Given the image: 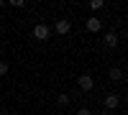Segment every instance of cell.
Segmentation results:
<instances>
[{
  "mask_svg": "<svg viewBox=\"0 0 128 115\" xmlns=\"http://www.w3.org/2000/svg\"><path fill=\"white\" fill-rule=\"evenodd\" d=\"M31 33H34L36 41H46V38H49V26H46V23H36Z\"/></svg>",
  "mask_w": 128,
  "mask_h": 115,
  "instance_id": "cell-1",
  "label": "cell"
},
{
  "mask_svg": "<svg viewBox=\"0 0 128 115\" xmlns=\"http://www.w3.org/2000/svg\"><path fill=\"white\" fill-rule=\"evenodd\" d=\"M84 28H87L90 33H100V31H102V20H100L98 15H90L87 23H84Z\"/></svg>",
  "mask_w": 128,
  "mask_h": 115,
  "instance_id": "cell-2",
  "label": "cell"
},
{
  "mask_svg": "<svg viewBox=\"0 0 128 115\" xmlns=\"http://www.w3.org/2000/svg\"><path fill=\"white\" fill-rule=\"evenodd\" d=\"M77 85H80V90H82V92H92L95 82H92V77H90V74H80V77H77Z\"/></svg>",
  "mask_w": 128,
  "mask_h": 115,
  "instance_id": "cell-3",
  "label": "cell"
},
{
  "mask_svg": "<svg viewBox=\"0 0 128 115\" xmlns=\"http://www.w3.org/2000/svg\"><path fill=\"white\" fill-rule=\"evenodd\" d=\"M54 28H56V33H59V36H67V33H69V31H72V23H69V20H67V18H59Z\"/></svg>",
  "mask_w": 128,
  "mask_h": 115,
  "instance_id": "cell-4",
  "label": "cell"
},
{
  "mask_svg": "<svg viewBox=\"0 0 128 115\" xmlns=\"http://www.w3.org/2000/svg\"><path fill=\"white\" fill-rule=\"evenodd\" d=\"M118 105H120V97L118 95H108V97H105V108H108V110H115Z\"/></svg>",
  "mask_w": 128,
  "mask_h": 115,
  "instance_id": "cell-5",
  "label": "cell"
},
{
  "mask_svg": "<svg viewBox=\"0 0 128 115\" xmlns=\"http://www.w3.org/2000/svg\"><path fill=\"white\" fill-rule=\"evenodd\" d=\"M102 41H105V46H108V49H115V46H118V36H115V33H105Z\"/></svg>",
  "mask_w": 128,
  "mask_h": 115,
  "instance_id": "cell-6",
  "label": "cell"
},
{
  "mask_svg": "<svg viewBox=\"0 0 128 115\" xmlns=\"http://www.w3.org/2000/svg\"><path fill=\"white\" fill-rule=\"evenodd\" d=\"M110 79H113V82H120V79H123V69L113 67V69H110Z\"/></svg>",
  "mask_w": 128,
  "mask_h": 115,
  "instance_id": "cell-7",
  "label": "cell"
},
{
  "mask_svg": "<svg viewBox=\"0 0 128 115\" xmlns=\"http://www.w3.org/2000/svg\"><path fill=\"white\" fill-rule=\"evenodd\" d=\"M56 105H62V108H67V105H69V95H64V92H62V95L56 97Z\"/></svg>",
  "mask_w": 128,
  "mask_h": 115,
  "instance_id": "cell-8",
  "label": "cell"
},
{
  "mask_svg": "<svg viewBox=\"0 0 128 115\" xmlns=\"http://www.w3.org/2000/svg\"><path fill=\"white\" fill-rule=\"evenodd\" d=\"M105 3H102V0H90V10H92V13H95V10H100Z\"/></svg>",
  "mask_w": 128,
  "mask_h": 115,
  "instance_id": "cell-9",
  "label": "cell"
},
{
  "mask_svg": "<svg viewBox=\"0 0 128 115\" xmlns=\"http://www.w3.org/2000/svg\"><path fill=\"white\" fill-rule=\"evenodd\" d=\"M8 74V61H0V77Z\"/></svg>",
  "mask_w": 128,
  "mask_h": 115,
  "instance_id": "cell-10",
  "label": "cell"
},
{
  "mask_svg": "<svg viewBox=\"0 0 128 115\" xmlns=\"http://www.w3.org/2000/svg\"><path fill=\"white\" fill-rule=\"evenodd\" d=\"M10 5H13V8H26V3H23V0H13Z\"/></svg>",
  "mask_w": 128,
  "mask_h": 115,
  "instance_id": "cell-11",
  "label": "cell"
},
{
  "mask_svg": "<svg viewBox=\"0 0 128 115\" xmlns=\"http://www.w3.org/2000/svg\"><path fill=\"white\" fill-rule=\"evenodd\" d=\"M77 115H92V110H87V108H80V110H77Z\"/></svg>",
  "mask_w": 128,
  "mask_h": 115,
  "instance_id": "cell-12",
  "label": "cell"
},
{
  "mask_svg": "<svg viewBox=\"0 0 128 115\" xmlns=\"http://www.w3.org/2000/svg\"><path fill=\"white\" fill-rule=\"evenodd\" d=\"M0 8H3V0H0Z\"/></svg>",
  "mask_w": 128,
  "mask_h": 115,
  "instance_id": "cell-13",
  "label": "cell"
},
{
  "mask_svg": "<svg viewBox=\"0 0 128 115\" xmlns=\"http://www.w3.org/2000/svg\"><path fill=\"white\" fill-rule=\"evenodd\" d=\"M0 46H3V38H0Z\"/></svg>",
  "mask_w": 128,
  "mask_h": 115,
  "instance_id": "cell-14",
  "label": "cell"
}]
</instances>
